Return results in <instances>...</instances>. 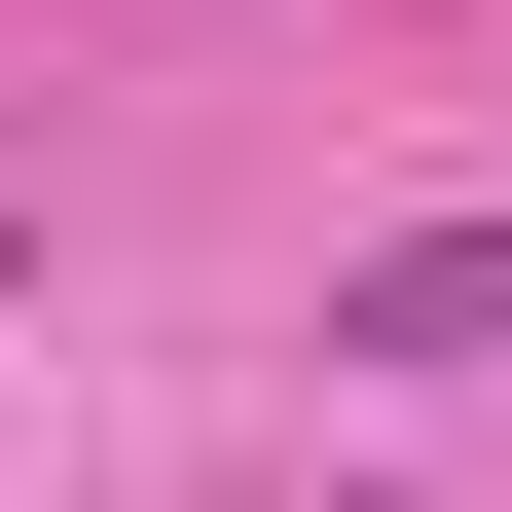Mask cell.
Returning a JSON list of instances; mask_svg holds the SVG:
<instances>
[{"label":"cell","mask_w":512,"mask_h":512,"mask_svg":"<svg viewBox=\"0 0 512 512\" xmlns=\"http://www.w3.org/2000/svg\"><path fill=\"white\" fill-rule=\"evenodd\" d=\"M330 366H512V220H403V256H330Z\"/></svg>","instance_id":"obj_1"}]
</instances>
